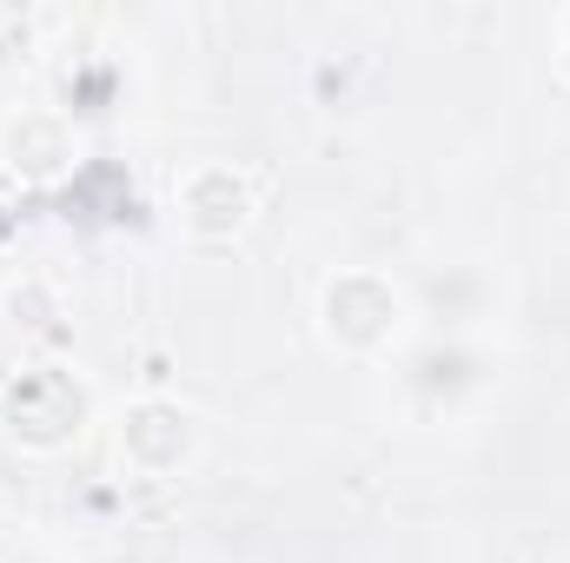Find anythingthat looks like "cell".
<instances>
[{
  "label": "cell",
  "instance_id": "obj_1",
  "mask_svg": "<svg viewBox=\"0 0 570 563\" xmlns=\"http://www.w3.org/2000/svg\"><path fill=\"white\" fill-rule=\"evenodd\" d=\"M253 213H259V199H253V179L239 166H219L213 159V166H193L186 186H179V226L193 239H206V246L239 239L253 226Z\"/></svg>",
  "mask_w": 570,
  "mask_h": 563
},
{
  "label": "cell",
  "instance_id": "obj_2",
  "mask_svg": "<svg viewBox=\"0 0 570 563\" xmlns=\"http://www.w3.org/2000/svg\"><path fill=\"white\" fill-rule=\"evenodd\" d=\"M399 332V292L372 273H352L345 285L325 292V338L345 352H372Z\"/></svg>",
  "mask_w": 570,
  "mask_h": 563
},
{
  "label": "cell",
  "instance_id": "obj_3",
  "mask_svg": "<svg viewBox=\"0 0 570 563\" xmlns=\"http://www.w3.org/2000/svg\"><path fill=\"white\" fill-rule=\"evenodd\" d=\"M127 457L146 477H173L193 457V418L173 412V405H140L134 424H127Z\"/></svg>",
  "mask_w": 570,
  "mask_h": 563
}]
</instances>
